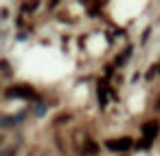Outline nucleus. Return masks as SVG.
Returning <instances> with one entry per match:
<instances>
[{
	"label": "nucleus",
	"instance_id": "3",
	"mask_svg": "<svg viewBox=\"0 0 160 156\" xmlns=\"http://www.w3.org/2000/svg\"><path fill=\"white\" fill-rule=\"evenodd\" d=\"M158 130H160V125H158L156 121H149V123H145V125H142V141L151 143V141L158 136Z\"/></svg>",
	"mask_w": 160,
	"mask_h": 156
},
{
	"label": "nucleus",
	"instance_id": "1",
	"mask_svg": "<svg viewBox=\"0 0 160 156\" xmlns=\"http://www.w3.org/2000/svg\"><path fill=\"white\" fill-rule=\"evenodd\" d=\"M132 145H134V143H132V138H129V136H123V138H112V141H108V149H112V152H127Z\"/></svg>",
	"mask_w": 160,
	"mask_h": 156
},
{
	"label": "nucleus",
	"instance_id": "7",
	"mask_svg": "<svg viewBox=\"0 0 160 156\" xmlns=\"http://www.w3.org/2000/svg\"><path fill=\"white\" fill-rule=\"evenodd\" d=\"M35 7H38L35 3H24V5H22V11H33Z\"/></svg>",
	"mask_w": 160,
	"mask_h": 156
},
{
	"label": "nucleus",
	"instance_id": "5",
	"mask_svg": "<svg viewBox=\"0 0 160 156\" xmlns=\"http://www.w3.org/2000/svg\"><path fill=\"white\" fill-rule=\"evenodd\" d=\"M105 88H108V84H105V81H99V101H101V106H105V103H108Z\"/></svg>",
	"mask_w": 160,
	"mask_h": 156
},
{
	"label": "nucleus",
	"instance_id": "2",
	"mask_svg": "<svg viewBox=\"0 0 160 156\" xmlns=\"http://www.w3.org/2000/svg\"><path fill=\"white\" fill-rule=\"evenodd\" d=\"M7 97H20V99H35V90L29 86H18V88H9Z\"/></svg>",
	"mask_w": 160,
	"mask_h": 156
},
{
	"label": "nucleus",
	"instance_id": "9",
	"mask_svg": "<svg viewBox=\"0 0 160 156\" xmlns=\"http://www.w3.org/2000/svg\"><path fill=\"white\" fill-rule=\"evenodd\" d=\"M0 141H2V138H0Z\"/></svg>",
	"mask_w": 160,
	"mask_h": 156
},
{
	"label": "nucleus",
	"instance_id": "6",
	"mask_svg": "<svg viewBox=\"0 0 160 156\" xmlns=\"http://www.w3.org/2000/svg\"><path fill=\"white\" fill-rule=\"evenodd\" d=\"M86 154H88V156L99 154V145H97V143H92V141H88V143H86Z\"/></svg>",
	"mask_w": 160,
	"mask_h": 156
},
{
	"label": "nucleus",
	"instance_id": "4",
	"mask_svg": "<svg viewBox=\"0 0 160 156\" xmlns=\"http://www.w3.org/2000/svg\"><path fill=\"white\" fill-rule=\"evenodd\" d=\"M20 121H24V112H20V114H16V117L2 119V121H0V127H11V125H18Z\"/></svg>",
	"mask_w": 160,
	"mask_h": 156
},
{
	"label": "nucleus",
	"instance_id": "8",
	"mask_svg": "<svg viewBox=\"0 0 160 156\" xmlns=\"http://www.w3.org/2000/svg\"><path fill=\"white\" fill-rule=\"evenodd\" d=\"M158 108H160V99H158Z\"/></svg>",
	"mask_w": 160,
	"mask_h": 156
}]
</instances>
